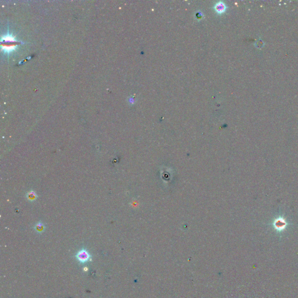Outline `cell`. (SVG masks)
Segmentation results:
<instances>
[{"label":"cell","instance_id":"6da1fadb","mask_svg":"<svg viewBox=\"0 0 298 298\" xmlns=\"http://www.w3.org/2000/svg\"><path fill=\"white\" fill-rule=\"evenodd\" d=\"M91 256L86 249H82L76 255V258L81 263H85L89 261Z\"/></svg>","mask_w":298,"mask_h":298},{"label":"cell","instance_id":"7a4b0ae2","mask_svg":"<svg viewBox=\"0 0 298 298\" xmlns=\"http://www.w3.org/2000/svg\"><path fill=\"white\" fill-rule=\"evenodd\" d=\"M287 224L286 222V221L283 218H278L276 219L274 222V226L275 228L278 231L284 230Z\"/></svg>","mask_w":298,"mask_h":298},{"label":"cell","instance_id":"3957f363","mask_svg":"<svg viewBox=\"0 0 298 298\" xmlns=\"http://www.w3.org/2000/svg\"><path fill=\"white\" fill-rule=\"evenodd\" d=\"M215 10L218 13H222L225 11V5L222 2H220L215 5Z\"/></svg>","mask_w":298,"mask_h":298},{"label":"cell","instance_id":"277c9868","mask_svg":"<svg viewBox=\"0 0 298 298\" xmlns=\"http://www.w3.org/2000/svg\"><path fill=\"white\" fill-rule=\"evenodd\" d=\"M26 197H27V199L29 200L33 201V200H36L37 199V195H36V193L34 191L31 190V191L27 193Z\"/></svg>","mask_w":298,"mask_h":298},{"label":"cell","instance_id":"5b68a950","mask_svg":"<svg viewBox=\"0 0 298 298\" xmlns=\"http://www.w3.org/2000/svg\"><path fill=\"white\" fill-rule=\"evenodd\" d=\"M44 225L41 222H38L34 227L35 230L38 232H42L44 230Z\"/></svg>","mask_w":298,"mask_h":298}]
</instances>
